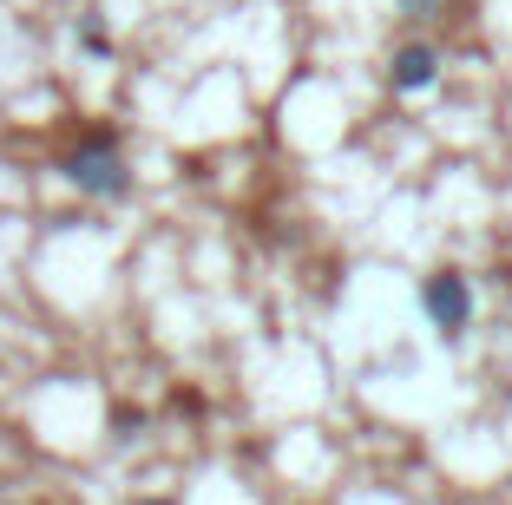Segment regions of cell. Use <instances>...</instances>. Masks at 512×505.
I'll use <instances>...</instances> for the list:
<instances>
[{
	"label": "cell",
	"mask_w": 512,
	"mask_h": 505,
	"mask_svg": "<svg viewBox=\"0 0 512 505\" xmlns=\"http://www.w3.org/2000/svg\"><path fill=\"white\" fill-rule=\"evenodd\" d=\"M60 171H66V184H73V191H86V197H125V191H132V171H125L119 145H112L106 132H92L86 145L60 164Z\"/></svg>",
	"instance_id": "obj_1"
},
{
	"label": "cell",
	"mask_w": 512,
	"mask_h": 505,
	"mask_svg": "<svg viewBox=\"0 0 512 505\" xmlns=\"http://www.w3.org/2000/svg\"><path fill=\"white\" fill-rule=\"evenodd\" d=\"M421 302H427V315H434L440 335H460L467 315H473V289H467V276H453V269H447V276H427Z\"/></svg>",
	"instance_id": "obj_2"
},
{
	"label": "cell",
	"mask_w": 512,
	"mask_h": 505,
	"mask_svg": "<svg viewBox=\"0 0 512 505\" xmlns=\"http://www.w3.org/2000/svg\"><path fill=\"white\" fill-rule=\"evenodd\" d=\"M388 79H394V92H427L440 79V53L434 46H401V53H394V66H388Z\"/></svg>",
	"instance_id": "obj_3"
},
{
	"label": "cell",
	"mask_w": 512,
	"mask_h": 505,
	"mask_svg": "<svg viewBox=\"0 0 512 505\" xmlns=\"http://www.w3.org/2000/svg\"><path fill=\"white\" fill-rule=\"evenodd\" d=\"M79 46H86V53H99V60H106V53H112V33L99 27V20H86V27H79Z\"/></svg>",
	"instance_id": "obj_4"
},
{
	"label": "cell",
	"mask_w": 512,
	"mask_h": 505,
	"mask_svg": "<svg viewBox=\"0 0 512 505\" xmlns=\"http://www.w3.org/2000/svg\"><path fill=\"white\" fill-rule=\"evenodd\" d=\"M440 0H407V14H434Z\"/></svg>",
	"instance_id": "obj_5"
},
{
	"label": "cell",
	"mask_w": 512,
	"mask_h": 505,
	"mask_svg": "<svg viewBox=\"0 0 512 505\" xmlns=\"http://www.w3.org/2000/svg\"><path fill=\"white\" fill-rule=\"evenodd\" d=\"M138 505H171V499H138Z\"/></svg>",
	"instance_id": "obj_6"
}]
</instances>
